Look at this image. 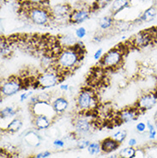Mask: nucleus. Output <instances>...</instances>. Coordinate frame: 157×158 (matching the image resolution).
<instances>
[{
    "label": "nucleus",
    "mask_w": 157,
    "mask_h": 158,
    "mask_svg": "<svg viewBox=\"0 0 157 158\" xmlns=\"http://www.w3.org/2000/svg\"><path fill=\"white\" fill-rule=\"evenodd\" d=\"M85 50L76 45L73 48H62L54 59L55 71L64 77V73H71L77 69L84 57Z\"/></svg>",
    "instance_id": "obj_1"
},
{
    "label": "nucleus",
    "mask_w": 157,
    "mask_h": 158,
    "mask_svg": "<svg viewBox=\"0 0 157 158\" xmlns=\"http://www.w3.org/2000/svg\"><path fill=\"white\" fill-rule=\"evenodd\" d=\"M125 49L122 45H118L104 53L99 60L101 67L104 70H116L123 64Z\"/></svg>",
    "instance_id": "obj_2"
},
{
    "label": "nucleus",
    "mask_w": 157,
    "mask_h": 158,
    "mask_svg": "<svg viewBox=\"0 0 157 158\" xmlns=\"http://www.w3.org/2000/svg\"><path fill=\"white\" fill-rule=\"evenodd\" d=\"M28 7L25 10L28 18L34 24L39 26H45L53 20L51 9L43 5H32L28 4Z\"/></svg>",
    "instance_id": "obj_3"
},
{
    "label": "nucleus",
    "mask_w": 157,
    "mask_h": 158,
    "mask_svg": "<svg viewBox=\"0 0 157 158\" xmlns=\"http://www.w3.org/2000/svg\"><path fill=\"white\" fill-rule=\"evenodd\" d=\"M76 107L81 112H89L94 110L98 106V100L94 91L89 88H84L77 95Z\"/></svg>",
    "instance_id": "obj_4"
},
{
    "label": "nucleus",
    "mask_w": 157,
    "mask_h": 158,
    "mask_svg": "<svg viewBox=\"0 0 157 158\" xmlns=\"http://www.w3.org/2000/svg\"><path fill=\"white\" fill-rule=\"evenodd\" d=\"M64 77L57 71H48L37 76L35 85L40 89H47L57 86L63 81Z\"/></svg>",
    "instance_id": "obj_5"
},
{
    "label": "nucleus",
    "mask_w": 157,
    "mask_h": 158,
    "mask_svg": "<svg viewBox=\"0 0 157 158\" xmlns=\"http://www.w3.org/2000/svg\"><path fill=\"white\" fill-rule=\"evenodd\" d=\"M24 89V83L23 79L19 78L17 77H10L1 84L0 92L1 95L4 97H8L16 95L22 89Z\"/></svg>",
    "instance_id": "obj_6"
},
{
    "label": "nucleus",
    "mask_w": 157,
    "mask_h": 158,
    "mask_svg": "<svg viewBox=\"0 0 157 158\" xmlns=\"http://www.w3.org/2000/svg\"><path fill=\"white\" fill-rule=\"evenodd\" d=\"M157 105V92L156 91H150L147 93H143L140 95V97L137 100L135 103V107L143 114L147 111L151 110L154 107Z\"/></svg>",
    "instance_id": "obj_7"
},
{
    "label": "nucleus",
    "mask_w": 157,
    "mask_h": 158,
    "mask_svg": "<svg viewBox=\"0 0 157 158\" xmlns=\"http://www.w3.org/2000/svg\"><path fill=\"white\" fill-rule=\"evenodd\" d=\"M155 38H156V36L154 35L150 30H143L131 37L130 45L136 49H142L152 43Z\"/></svg>",
    "instance_id": "obj_8"
},
{
    "label": "nucleus",
    "mask_w": 157,
    "mask_h": 158,
    "mask_svg": "<svg viewBox=\"0 0 157 158\" xmlns=\"http://www.w3.org/2000/svg\"><path fill=\"white\" fill-rule=\"evenodd\" d=\"M141 114V112L133 106L121 109L117 114V118L119 123H130L137 120Z\"/></svg>",
    "instance_id": "obj_9"
},
{
    "label": "nucleus",
    "mask_w": 157,
    "mask_h": 158,
    "mask_svg": "<svg viewBox=\"0 0 157 158\" xmlns=\"http://www.w3.org/2000/svg\"><path fill=\"white\" fill-rule=\"evenodd\" d=\"M91 10L88 7L73 9L69 16V22L72 24H81L89 18Z\"/></svg>",
    "instance_id": "obj_10"
},
{
    "label": "nucleus",
    "mask_w": 157,
    "mask_h": 158,
    "mask_svg": "<svg viewBox=\"0 0 157 158\" xmlns=\"http://www.w3.org/2000/svg\"><path fill=\"white\" fill-rule=\"evenodd\" d=\"M75 132L76 134L81 137H84L85 135L89 133L93 129V123L89 118L84 117L76 118L73 122Z\"/></svg>",
    "instance_id": "obj_11"
},
{
    "label": "nucleus",
    "mask_w": 157,
    "mask_h": 158,
    "mask_svg": "<svg viewBox=\"0 0 157 158\" xmlns=\"http://www.w3.org/2000/svg\"><path fill=\"white\" fill-rule=\"evenodd\" d=\"M72 10L73 9L69 4H59L52 7L51 13L53 19L69 18Z\"/></svg>",
    "instance_id": "obj_12"
},
{
    "label": "nucleus",
    "mask_w": 157,
    "mask_h": 158,
    "mask_svg": "<svg viewBox=\"0 0 157 158\" xmlns=\"http://www.w3.org/2000/svg\"><path fill=\"white\" fill-rule=\"evenodd\" d=\"M33 125L37 130H47L52 125V119L47 115L35 114L33 118Z\"/></svg>",
    "instance_id": "obj_13"
},
{
    "label": "nucleus",
    "mask_w": 157,
    "mask_h": 158,
    "mask_svg": "<svg viewBox=\"0 0 157 158\" xmlns=\"http://www.w3.org/2000/svg\"><path fill=\"white\" fill-rule=\"evenodd\" d=\"M52 107L53 108V111L55 114H62L69 107V102L65 97L64 96H59L54 101L52 102Z\"/></svg>",
    "instance_id": "obj_14"
},
{
    "label": "nucleus",
    "mask_w": 157,
    "mask_h": 158,
    "mask_svg": "<svg viewBox=\"0 0 157 158\" xmlns=\"http://www.w3.org/2000/svg\"><path fill=\"white\" fill-rule=\"evenodd\" d=\"M101 146L102 152L109 154V153H113L118 150L120 146V143H118L112 137H108V138L103 139L101 142Z\"/></svg>",
    "instance_id": "obj_15"
},
{
    "label": "nucleus",
    "mask_w": 157,
    "mask_h": 158,
    "mask_svg": "<svg viewBox=\"0 0 157 158\" xmlns=\"http://www.w3.org/2000/svg\"><path fill=\"white\" fill-rule=\"evenodd\" d=\"M156 16L157 7L155 5H152L148 9H146L142 13V15L138 18V21H140V23H149L155 19Z\"/></svg>",
    "instance_id": "obj_16"
},
{
    "label": "nucleus",
    "mask_w": 157,
    "mask_h": 158,
    "mask_svg": "<svg viewBox=\"0 0 157 158\" xmlns=\"http://www.w3.org/2000/svg\"><path fill=\"white\" fill-rule=\"evenodd\" d=\"M130 0H114L111 4V12L113 15H116L130 6Z\"/></svg>",
    "instance_id": "obj_17"
},
{
    "label": "nucleus",
    "mask_w": 157,
    "mask_h": 158,
    "mask_svg": "<svg viewBox=\"0 0 157 158\" xmlns=\"http://www.w3.org/2000/svg\"><path fill=\"white\" fill-rule=\"evenodd\" d=\"M77 40H78L76 39L72 35H65L62 36L61 38H59V46L62 47V48H73L76 45Z\"/></svg>",
    "instance_id": "obj_18"
},
{
    "label": "nucleus",
    "mask_w": 157,
    "mask_h": 158,
    "mask_svg": "<svg viewBox=\"0 0 157 158\" xmlns=\"http://www.w3.org/2000/svg\"><path fill=\"white\" fill-rule=\"evenodd\" d=\"M13 50H12L11 45L10 44L6 39L1 40V45H0V54L2 59H9L11 56Z\"/></svg>",
    "instance_id": "obj_19"
},
{
    "label": "nucleus",
    "mask_w": 157,
    "mask_h": 158,
    "mask_svg": "<svg viewBox=\"0 0 157 158\" xmlns=\"http://www.w3.org/2000/svg\"><path fill=\"white\" fill-rule=\"evenodd\" d=\"M23 125V122L22 118L16 117V118H13L11 121L9 123L5 130L10 133H16L22 129Z\"/></svg>",
    "instance_id": "obj_20"
},
{
    "label": "nucleus",
    "mask_w": 157,
    "mask_h": 158,
    "mask_svg": "<svg viewBox=\"0 0 157 158\" xmlns=\"http://www.w3.org/2000/svg\"><path fill=\"white\" fill-rule=\"evenodd\" d=\"M115 25L114 17L112 16H105L99 20V27L101 30H108Z\"/></svg>",
    "instance_id": "obj_21"
},
{
    "label": "nucleus",
    "mask_w": 157,
    "mask_h": 158,
    "mask_svg": "<svg viewBox=\"0 0 157 158\" xmlns=\"http://www.w3.org/2000/svg\"><path fill=\"white\" fill-rule=\"evenodd\" d=\"M17 114V107H5L3 109H1L0 112V118L3 119H6V118H13Z\"/></svg>",
    "instance_id": "obj_22"
},
{
    "label": "nucleus",
    "mask_w": 157,
    "mask_h": 158,
    "mask_svg": "<svg viewBox=\"0 0 157 158\" xmlns=\"http://www.w3.org/2000/svg\"><path fill=\"white\" fill-rule=\"evenodd\" d=\"M119 158H135L137 156V150L135 147L127 146L119 150Z\"/></svg>",
    "instance_id": "obj_23"
},
{
    "label": "nucleus",
    "mask_w": 157,
    "mask_h": 158,
    "mask_svg": "<svg viewBox=\"0 0 157 158\" xmlns=\"http://www.w3.org/2000/svg\"><path fill=\"white\" fill-rule=\"evenodd\" d=\"M146 125H147V130H148V138L149 140H155L157 134L156 127H155V123H152L150 120H148Z\"/></svg>",
    "instance_id": "obj_24"
},
{
    "label": "nucleus",
    "mask_w": 157,
    "mask_h": 158,
    "mask_svg": "<svg viewBox=\"0 0 157 158\" xmlns=\"http://www.w3.org/2000/svg\"><path fill=\"white\" fill-rule=\"evenodd\" d=\"M88 152L91 156H96L100 154L101 152V143L97 142H91L90 144L88 147Z\"/></svg>",
    "instance_id": "obj_25"
},
{
    "label": "nucleus",
    "mask_w": 157,
    "mask_h": 158,
    "mask_svg": "<svg viewBox=\"0 0 157 158\" xmlns=\"http://www.w3.org/2000/svg\"><path fill=\"white\" fill-rule=\"evenodd\" d=\"M126 137H127V131L126 130H118L116 132H114L112 138L115 139L118 143L121 144L122 143L124 142L126 139Z\"/></svg>",
    "instance_id": "obj_26"
},
{
    "label": "nucleus",
    "mask_w": 157,
    "mask_h": 158,
    "mask_svg": "<svg viewBox=\"0 0 157 158\" xmlns=\"http://www.w3.org/2000/svg\"><path fill=\"white\" fill-rule=\"evenodd\" d=\"M90 143L91 142L89 139L83 138V137H81L76 141V147L79 150H85V149H88V147L90 144Z\"/></svg>",
    "instance_id": "obj_27"
},
{
    "label": "nucleus",
    "mask_w": 157,
    "mask_h": 158,
    "mask_svg": "<svg viewBox=\"0 0 157 158\" xmlns=\"http://www.w3.org/2000/svg\"><path fill=\"white\" fill-rule=\"evenodd\" d=\"M87 35V30L86 28H83V27H80L76 30V37L78 40L83 39Z\"/></svg>",
    "instance_id": "obj_28"
},
{
    "label": "nucleus",
    "mask_w": 157,
    "mask_h": 158,
    "mask_svg": "<svg viewBox=\"0 0 157 158\" xmlns=\"http://www.w3.org/2000/svg\"><path fill=\"white\" fill-rule=\"evenodd\" d=\"M112 2V0H95L94 5L97 9L105 8L107 4H109Z\"/></svg>",
    "instance_id": "obj_29"
},
{
    "label": "nucleus",
    "mask_w": 157,
    "mask_h": 158,
    "mask_svg": "<svg viewBox=\"0 0 157 158\" xmlns=\"http://www.w3.org/2000/svg\"><path fill=\"white\" fill-rule=\"evenodd\" d=\"M27 4H32V5H43L46 6L48 0H25Z\"/></svg>",
    "instance_id": "obj_30"
},
{
    "label": "nucleus",
    "mask_w": 157,
    "mask_h": 158,
    "mask_svg": "<svg viewBox=\"0 0 157 158\" xmlns=\"http://www.w3.org/2000/svg\"><path fill=\"white\" fill-rule=\"evenodd\" d=\"M64 144H65V143H64L63 139H59V138L55 139L52 143V145L55 149H63L64 147Z\"/></svg>",
    "instance_id": "obj_31"
},
{
    "label": "nucleus",
    "mask_w": 157,
    "mask_h": 158,
    "mask_svg": "<svg viewBox=\"0 0 157 158\" xmlns=\"http://www.w3.org/2000/svg\"><path fill=\"white\" fill-rule=\"evenodd\" d=\"M136 129L139 133H143L147 130V125L144 122H138L136 126Z\"/></svg>",
    "instance_id": "obj_32"
},
{
    "label": "nucleus",
    "mask_w": 157,
    "mask_h": 158,
    "mask_svg": "<svg viewBox=\"0 0 157 158\" xmlns=\"http://www.w3.org/2000/svg\"><path fill=\"white\" fill-rule=\"evenodd\" d=\"M34 95V92L33 91H28V92H24L22 95H20V102H24L26 100H28L31 97L32 95Z\"/></svg>",
    "instance_id": "obj_33"
},
{
    "label": "nucleus",
    "mask_w": 157,
    "mask_h": 158,
    "mask_svg": "<svg viewBox=\"0 0 157 158\" xmlns=\"http://www.w3.org/2000/svg\"><path fill=\"white\" fill-rule=\"evenodd\" d=\"M51 155L52 153L49 150H45V151H42V152L38 153V154L35 156V158H47L49 157Z\"/></svg>",
    "instance_id": "obj_34"
},
{
    "label": "nucleus",
    "mask_w": 157,
    "mask_h": 158,
    "mask_svg": "<svg viewBox=\"0 0 157 158\" xmlns=\"http://www.w3.org/2000/svg\"><path fill=\"white\" fill-rule=\"evenodd\" d=\"M13 155L11 153H10L9 151L2 148L1 149V153H0V158H13Z\"/></svg>",
    "instance_id": "obj_35"
},
{
    "label": "nucleus",
    "mask_w": 157,
    "mask_h": 158,
    "mask_svg": "<svg viewBox=\"0 0 157 158\" xmlns=\"http://www.w3.org/2000/svg\"><path fill=\"white\" fill-rule=\"evenodd\" d=\"M102 52H103V49H102V48H99L98 50L94 52V59H95V60H100V59H101L102 56H103Z\"/></svg>",
    "instance_id": "obj_36"
},
{
    "label": "nucleus",
    "mask_w": 157,
    "mask_h": 158,
    "mask_svg": "<svg viewBox=\"0 0 157 158\" xmlns=\"http://www.w3.org/2000/svg\"><path fill=\"white\" fill-rule=\"evenodd\" d=\"M137 143H138V141H137V139L134 138H130L129 141H128V145L129 146H131V147H135L137 145Z\"/></svg>",
    "instance_id": "obj_37"
},
{
    "label": "nucleus",
    "mask_w": 157,
    "mask_h": 158,
    "mask_svg": "<svg viewBox=\"0 0 157 158\" xmlns=\"http://www.w3.org/2000/svg\"><path fill=\"white\" fill-rule=\"evenodd\" d=\"M59 88H60V89L63 91H68L69 90V85L68 84H61L60 86H59Z\"/></svg>",
    "instance_id": "obj_38"
},
{
    "label": "nucleus",
    "mask_w": 157,
    "mask_h": 158,
    "mask_svg": "<svg viewBox=\"0 0 157 158\" xmlns=\"http://www.w3.org/2000/svg\"><path fill=\"white\" fill-rule=\"evenodd\" d=\"M157 122V110L155 111V114H154V123Z\"/></svg>",
    "instance_id": "obj_39"
},
{
    "label": "nucleus",
    "mask_w": 157,
    "mask_h": 158,
    "mask_svg": "<svg viewBox=\"0 0 157 158\" xmlns=\"http://www.w3.org/2000/svg\"><path fill=\"white\" fill-rule=\"evenodd\" d=\"M107 158H119V156H118V155H111V156H109Z\"/></svg>",
    "instance_id": "obj_40"
},
{
    "label": "nucleus",
    "mask_w": 157,
    "mask_h": 158,
    "mask_svg": "<svg viewBox=\"0 0 157 158\" xmlns=\"http://www.w3.org/2000/svg\"><path fill=\"white\" fill-rule=\"evenodd\" d=\"M1 1V4H5L8 0H0Z\"/></svg>",
    "instance_id": "obj_41"
},
{
    "label": "nucleus",
    "mask_w": 157,
    "mask_h": 158,
    "mask_svg": "<svg viewBox=\"0 0 157 158\" xmlns=\"http://www.w3.org/2000/svg\"><path fill=\"white\" fill-rule=\"evenodd\" d=\"M154 3H155V4H154V5L157 7V0H154Z\"/></svg>",
    "instance_id": "obj_42"
},
{
    "label": "nucleus",
    "mask_w": 157,
    "mask_h": 158,
    "mask_svg": "<svg viewBox=\"0 0 157 158\" xmlns=\"http://www.w3.org/2000/svg\"><path fill=\"white\" fill-rule=\"evenodd\" d=\"M140 1H142V2H148L149 0H140Z\"/></svg>",
    "instance_id": "obj_43"
},
{
    "label": "nucleus",
    "mask_w": 157,
    "mask_h": 158,
    "mask_svg": "<svg viewBox=\"0 0 157 158\" xmlns=\"http://www.w3.org/2000/svg\"><path fill=\"white\" fill-rule=\"evenodd\" d=\"M155 127H157V122L155 123Z\"/></svg>",
    "instance_id": "obj_44"
},
{
    "label": "nucleus",
    "mask_w": 157,
    "mask_h": 158,
    "mask_svg": "<svg viewBox=\"0 0 157 158\" xmlns=\"http://www.w3.org/2000/svg\"><path fill=\"white\" fill-rule=\"evenodd\" d=\"M77 158H83V157H81V156H78V157Z\"/></svg>",
    "instance_id": "obj_45"
}]
</instances>
